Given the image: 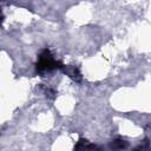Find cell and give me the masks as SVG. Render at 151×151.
<instances>
[{
    "mask_svg": "<svg viewBox=\"0 0 151 151\" xmlns=\"http://www.w3.org/2000/svg\"><path fill=\"white\" fill-rule=\"evenodd\" d=\"M58 67L57 66V61L52 59V55L50 54V52L46 50L44 51V54L40 57V60L39 63L37 64V68L40 71V70H52V68H55Z\"/></svg>",
    "mask_w": 151,
    "mask_h": 151,
    "instance_id": "6da1fadb",
    "label": "cell"
}]
</instances>
